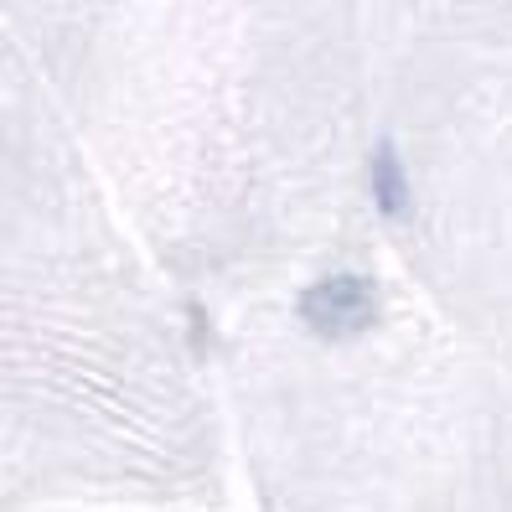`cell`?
<instances>
[{
  "label": "cell",
  "instance_id": "6da1fadb",
  "mask_svg": "<svg viewBox=\"0 0 512 512\" xmlns=\"http://www.w3.org/2000/svg\"><path fill=\"white\" fill-rule=\"evenodd\" d=\"M300 321L316 337H357L378 321V285L368 275H326L300 295Z\"/></svg>",
  "mask_w": 512,
  "mask_h": 512
},
{
  "label": "cell",
  "instance_id": "7a4b0ae2",
  "mask_svg": "<svg viewBox=\"0 0 512 512\" xmlns=\"http://www.w3.org/2000/svg\"><path fill=\"white\" fill-rule=\"evenodd\" d=\"M368 182H373V202L388 223H404L414 213V192H409V171L394 140H378L368 156Z\"/></svg>",
  "mask_w": 512,
  "mask_h": 512
}]
</instances>
